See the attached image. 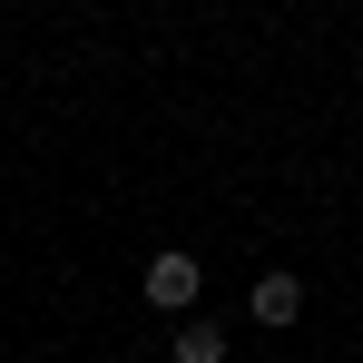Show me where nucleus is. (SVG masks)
<instances>
[{"label":"nucleus","mask_w":363,"mask_h":363,"mask_svg":"<svg viewBox=\"0 0 363 363\" xmlns=\"http://www.w3.org/2000/svg\"><path fill=\"white\" fill-rule=\"evenodd\" d=\"M265 334H285V324H304V275H255V304H245Z\"/></svg>","instance_id":"2"},{"label":"nucleus","mask_w":363,"mask_h":363,"mask_svg":"<svg viewBox=\"0 0 363 363\" xmlns=\"http://www.w3.org/2000/svg\"><path fill=\"white\" fill-rule=\"evenodd\" d=\"M167 344H177V363H226V324H216V314H177Z\"/></svg>","instance_id":"3"},{"label":"nucleus","mask_w":363,"mask_h":363,"mask_svg":"<svg viewBox=\"0 0 363 363\" xmlns=\"http://www.w3.org/2000/svg\"><path fill=\"white\" fill-rule=\"evenodd\" d=\"M138 295H147L157 314H167V324H177V314H196V295H206V265H196L186 245H167V255H147V275H138Z\"/></svg>","instance_id":"1"}]
</instances>
